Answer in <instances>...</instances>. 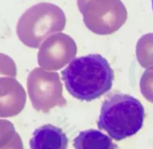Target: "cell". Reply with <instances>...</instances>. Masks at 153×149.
I'll return each mask as SVG.
<instances>
[{
	"label": "cell",
	"instance_id": "cell-15",
	"mask_svg": "<svg viewBox=\"0 0 153 149\" xmlns=\"http://www.w3.org/2000/svg\"><path fill=\"white\" fill-rule=\"evenodd\" d=\"M152 9H153V0H152Z\"/></svg>",
	"mask_w": 153,
	"mask_h": 149
},
{
	"label": "cell",
	"instance_id": "cell-11",
	"mask_svg": "<svg viewBox=\"0 0 153 149\" xmlns=\"http://www.w3.org/2000/svg\"><path fill=\"white\" fill-rule=\"evenodd\" d=\"M142 95L147 101L153 103V68L143 72L140 82Z\"/></svg>",
	"mask_w": 153,
	"mask_h": 149
},
{
	"label": "cell",
	"instance_id": "cell-9",
	"mask_svg": "<svg viewBox=\"0 0 153 149\" xmlns=\"http://www.w3.org/2000/svg\"><path fill=\"white\" fill-rule=\"evenodd\" d=\"M75 149H117V145L101 131L94 129L79 133L73 140Z\"/></svg>",
	"mask_w": 153,
	"mask_h": 149
},
{
	"label": "cell",
	"instance_id": "cell-7",
	"mask_svg": "<svg viewBox=\"0 0 153 149\" xmlns=\"http://www.w3.org/2000/svg\"><path fill=\"white\" fill-rule=\"evenodd\" d=\"M26 102L23 86L13 77H0V117L16 116L22 112Z\"/></svg>",
	"mask_w": 153,
	"mask_h": 149
},
{
	"label": "cell",
	"instance_id": "cell-6",
	"mask_svg": "<svg viewBox=\"0 0 153 149\" xmlns=\"http://www.w3.org/2000/svg\"><path fill=\"white\" fill-rule=\"evenodd\" d=\"M77 46L71 37L63 33L50 36L40 46L38 65L46 70H59L73 61Z\"/></svg>",
	"mask_w": 153,
	"mask_h": 149
},
{
	"label": "cell",
	"instance_id": "cell-5",
	"mask_svg": "<svg viewBox=\"0 0 153 149\" xmlns=\"http://www.w3.org/2000/svg\"><path fill=\"white\" fill-rule=\"evenodd\" d=\"M27 88L33 107L37 111L48 113L53 107L67 104L58 73L34 69L28 76Z\"/></svg>",
	"mask_w": 153,
	"mask_h": 149
},
{
	"label": "cell",
	"instance_id": "cell-1",
	"mask_svg": "<svg viewBox=\"0 0 153 149\" xmlns=\"http://www.w3.org/2000/svg\"><path fill=\"white\" fill-rule=\"evenodd\" d=\"M69 93L80 101H91L108 92L113 84V69L98 54L76 58L61 72Z\"/></svg>",
	"mask_w": 153,
	"mask_h": 149
},
{
	"label": "cell",
	"instance_id": "cell-8",
	"mask_svg": "<svg viewBox=\"0 0 153 149\" xmlns=\"http://www.w3.org/2000/svg\"><path fill=\"white\" fill-rule=\"evenodd\" d=\"M30 149H67L68 139L61 128L47 124L33 133Z\"/></svg>",
	"mask_w": 153,
	"mask_h": 149
},
{
	"label": "cell",
	"instance_id": "cell-12",
	"mask_svg": "<svg viewBox=\"0 0 153 149\" xmlns=\"http://www.w3.org/2000/svg\"><path fill=\"white\" fill-rule=\"evenodd\" d=\"M15 133L14 126L11 122L0 119V148L10 141Z\"/></svg>",
	"mask_w": 153,
	"mask_h": 149
},
{
	"label": "cell",
	"instance_id": "cell-13",
	"mask_svg": "<svg viewBox=\"0 0 153 149\" xmlns=\"http://www.w3.org/2000/svg\"><path fill=\"white\" fill-rule=\"evenodd\" d=\"M0 76L13 77L16 76V67L14 61L2 53H0Z\"/></svg>",
	"mask_w": 153,
	"mask_h": 149
},
{
	"label": "cell",
	"instance_id": "cell-3",
	"mask_svg": "<svg viewBox=\"0 0 153 149\" xmlns=\"http://www.w3.org/2000/svg\"><path fill=\"white\" fill-rule=\"evenodd\" d=\"M65 25V14L58 6L41 2L31 6L20 16L16 34L24 45L37 49L45 39L63 31Z\"/></svg>",
	"mask_w": 153,
	"mask_h": 149
},
{
	"label": "cell",
	"instance_id": "cell-2",
	"mask_svg": "<svg viewBox=\"0 0 153 149\" xmlns=\"http://www.w3.org/2000/svg\"><path fill=\"white\" fill-rule=\"evenodd\" d=\"M144 118V107L138 99L127 94H114L103 102L97 126L120 141L137 134Z\"/></svg>",
	"mask_w": 153,
	"mask_h": 149
},
{
	"label": "cell",
	"instance_id": "cell-4",
	"mask_svg": "<svg viewBox=\"0 0 153 149\" xmlns=\"http://www.w3.org/2000/svg\"><path fill=\"white\" fill-rule=\"evenodd\" d=\"M77 4L87 28L100 35L116 32L128 17L121 0H77Z\"/></svg>",
	"mask_w": 153,
	"mask_h": 149
},
{
	"label": "cell",
	"instance_id": "cell-14",
	"mask_svg": "<svg viewBox=\"0 0 153 149\" xmlns=\"http://www.w3.org/2000/svg\"><path fill=\"white\" fill-rule=\"evenodd\" d=\"M0 149H24L21 137L16 132L10 141Z\"/></svg>",
	"mask_w": 153,
	"mask_h": 149
},
{
	"label": "cell",
	"instance_id": "cell-10",
	"mask_svg": "<svg viewBox=\"0 0 153 149\" xmlns=\"http://www.w3.org/2000/svg\"><path fill=\"white\" fill-rule=\"evenodd\" d=\"M136 55L143 68H153V34H145L138 40Z\"/></svg>",
	"mask_w": 153,
	"mask_h": 149
}]
</instances>
